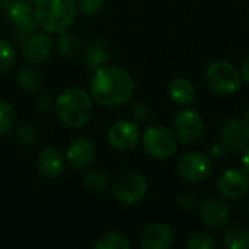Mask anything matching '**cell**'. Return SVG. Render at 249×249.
<instances>
[{
    "mask_svg": "<svg viewBox=\"0 0 249 249\" xmlns=\"http://www.w3.org/2000/svg\"><path fill=\"white\" fill-rule=\"evenodd\" d=\"M90 96L99 105L117 108L125 105L134 93V80L128 71L115 66H101L89 82Z\"/></svg>",
    "mask_w": 249,
    "mask_h": 249,
    "instance_id": "cell-1",
    "label": "cell"
},
{
    "mask_svg": "<svg viewBox=\"0 0 249 249\" xmlns=\"http://www.w3.org/2000/svg\"><path fill=\"white\" fill-rule=\"evenodd\" d=\"M55 112L58 120L71 128L85 125L93 114L92 96L80 88H69L55 99Z\"/></svg>",
    "mask_w": 249,
    "mask_h": 249,
    "instance_id": "cell-2",
    "label": "cell"
},
{
    "mask_svg": "<svg viewBox=\"0 0 249 249\" xmlns=\"http://www.w3.org/2000/svg\"><path fill=\"white\" fill-rule=\"evenodd\" d=\"M77 6L74 0H35V23L53 34H60L74 22Z\"/></svg>",
    "mask_w": 249,
    "mask_h": 249,
    "instance_id": "cell-3",
    "label": "cell"
},
{
    "mask_svg": "<svg viewBox=\"0 0 249 249\" xmlns=\"http://www.w3.org/2000/svg\"><path fill=\"white\" fill-rule=\"evenodd\" d=\"M207 86L217 95H232L242 86V76L236 66L228 60L212 61L204 73Z\"/></svg>",
    "mask_w": 249,
    "mask_h": 249,
    "instance_id": "cell-4",
    "label": "cell"
},
{
    "mask_svg": "<svg viewBox=\"0 0 249 249\" xmlns=\"http://www.w3.org/2000/svg\"><path fill=\"white\" fill-rule=\"evenodd\" d=\"M142 143L144 152L158 160L172 158L178 149V139L175 133L160 125L149 127L142 137Z\"/></svg>",
    "mask_w": 249,
    "mask_h": 249,
    "instance_id": "cell-5",
    "label": "cell"
},
{
    "mask_svg": "<svg viewBox=\"0 0 249 249\" xmlns=\"http://www.w3.org/2000/svg\"><path fill=\"white\" fill-rule=\"evenodd\" d=\"M177 171L184 181L200 184L210 178L213 172V162L201 152H187L179 156L177 162Z\"/></svg>",
    "mask_w": 249,
    "mask_h": 249,
    "instance_id": "cell-6",
    "label": "cell"
},
{
    "mask_svg": "<svg viewBox=\"0 0 249 249\" xmlns=\"http://www.w3.org/2000/svg\"><path fill=\"white\" fill-rule=\"evenodd\" d=\"M174 133L185 146H193L198 143L204 136V120L194 109H181L174 117Z\"/></svg>",
    "mask_w": 249,
    "mask_h": 249,
    "instance_id": "cell-7",
    "label": "cell"
},
{
    "mask_svg": "<svg viewBox=\"0 0 249 249\" xmlns=\"http://www.w3.org/2000/svg\"><path fill=\"white\" fill-rule=\"evenodd\" d=\"M149 184L146 178L137 172L121 175L112 185V196L124 206L139 204L147 194Z\"/></svg>",
    "mask_w": 249,
    "mask_h": 249,
    "instance_id": "cell-8",
    "label": "cell"
},
{
    "mask_svg": "<svg viewBox=\"0 0 249 249\" xmlns=\"http://www.w3.org/2000/svg\"><path fill=\"white\" fill-rule=\"evenodd\" d=\"M108 140L117 150L127 152L137 146L140 140V130L137 124L128 120L115 121L108 130Z\"/></svg>",
    "mask_w": 249,
    "mask_h": 249,
    "instance_id": "cell-9",
    "label": "cell"
},
{
    "mask_svg": "<svg viewBox=\"0 0 249 249\" xmlns=\"http://www.w3.org/2000/svg\"><path fill=\"white\" fill-rule=\"evenodd\" d=\"M216 190L229 200L242 198L249 190L247 172L241 169H229L223 172L216 182Z\"/></svg>",
    "mask_w": 249,
    "mask_h": 249,
    "instance_id": "cell-10",
    "label": "cell"
},
{
    "mask_svg": "<svg viewBox=\"0 0 249 249\" xmlns=\"http://www.w3.org/2000/svg\"><path fill=\"white\" fill-rule=\"evenodd\" d=\"M53 53V39L47 34H31L22 47L25 60L31 64H42Z\"/></svg>",
    "mask_w": 249,
    "mask_h": 249,
    "instance_id": "cell-11",
    "label": "cell"
},
{
    "mask_svg": "<svg viewBox=\"0 0 249 249\" xmlns=\"http://www.w3.org/2000/svg\"><path fill=\"white\" fill-rule=\"evenodd\" d=\"M66 159L76 171L88 169L95 160V146L89 139L79 137L73 140L66 152Z\"/></svg>",
    "mask_w": 249,
    "mask_h": 249,
    "instance_id": "cell-12",
    "label": "cell"
},
{
    "mask_svg": "<svg viewBox=\"0 0 249 249\" xmlns=\"http://www.w3.org/2000/svg\"><path fill=\"white\" fill-rule=\"evenodd\" d=\"M175 233L166 223H153L147 226L142 236L140 245L144 249H168L172 247Z\"/></svg>",
    "mask_w": 249,
    "mask_h": 249,
    "instance_id": "cell-13",
    "label": "cell"
},
{
    "mask_svg": "<svg viewBox=\"0 0 249 249\" xmlns=\"http://www.w3.org/2000/svg\"><path fill=\"white\" fill-rule=\"evenodd\" d=\"M200 217L206 226L212 229H222L231 219V209L223 200L212 198L201 204Z\"/></svg>",
    "mask_w": 249,
    "mask_h": 249,
    "instance_id": "cell-14",
    "label": "cell"
},
{
    "mask_svg": "<svg viewBox=\"0 0 249 249\" xmlns=\"http://www.w3.org/2000/svg\"><path fill=\"white\" fill-rule=\"evenodd\" d=\"M36 166L39 174L47 179H57L64 171V160L55 147H44L36 159Z\"/></svg>",
    "mask_w": 249,
    "mask_h": 249,
    "instance_id": "cell-15",
    "label": "cell"
},
{
    "mask_svg": "<svg viewBox=\"0 0 249 249\" xmlns=\"http://www.w3.org/2000/svg\"><path fill=\"white\" fill-rule=\"evenodd\" d=\"M10 22L22 32H32L35 26L34 7L26 0H16L7 7Z\"/></svg>",
    "mask_w": 249,
    "mask_h": 249,
    "instance_id": "cell-16",
    "label": "cell"
},
{
    "mask_svg": "<svg viewBox=\"0 0 249 249\" xmlns=\"http://www.w3.org/2000/svg\"><path fill=\"white\" fill-rule=\"evenodd\" d=\"M220 139L228 147H231L233 150H244L249 143L248 136L242 125V121L235 120V118L226 121L222 125Z\"/></svg>",
    "mask_w": 249,
    "mask_h": 249,
    "instance_id": "cell-17",
    "label": "cell"
},
{
    "mask_svg": "<svg viewBox=\"0 0 249 249\" xmlns=\"http://www.w3.org/2000/svg\"><path fill=\"white\" fill-rule=\"evenodd\" d=\"M168 95L175 104L187 107L196 101V88L188 79L177 77L169 83Z\"/></svg>",
    "mask_w": 249,
    "mask_h": 249,
    "instance_id": "cell-18",
    "label": "cell"
},
{
    "mask_svg": "<svg viewBox=\"0 0 249 249\" xmlns=\"http://www.w3.org/2000/svg\"><path fill=\"white\" fill-rule=\"evenodd\" d=\"M223 245L229 249L249 248V229L242 225H232L223 232Z\"/></svg>",
    "mask_w": 249,
    "mask_h": 249,
    "instance_id": "cell-19",
    "label": "cell"
},
{
    "mask_svg": "<svg viewBox=\"0 0 249 249\" xmlns=\"http://www.w3.org/2000/svg\"><path fill=\"white\" fill-rule=\"evenodd\" d=\"M16 80L19 83V86L28 92H36L42 88V77L41 74L31 69V67H25V69H20L16 74Z\"/></svg>",
    "mask_w": 249,
    "mask_h": 249,
    "instance_id": "cell-20",
    "label": "cell"
},
{
    "mask_svg": "<svg viewBox=\"0 0 249 249\" xmlns=\"http://www.w3.org/2000/svg\"><path fill=\"white\" fill-rule=\"evenodd\" d=\"M57 48L63 55L73 57L80 50V39L74 32L66 29L63 32H60V35L57 38Z\"/></svg>",
    "mask_w": 249,
    "mask_h": 249,
    "instance_id": "cell-21",
    "label": "cell"
},
{
    "mask_svg": "<svg viewBox=\"0 0 249 249\" xmlns=\"http://www.w3.org/2000/svg\"><path fill=\"white\" fill-rule=\"evenodd\" d=\"M93 247L95 249H130L131 244L125 235L118 232H109L101 236Z\"/></svg>",
    "mask_w": 249,
    "mask_h": 249,
    "instance_id": "cell-22",
    "label": "cell"
},
{
    "mask_svg": "<svg viewBox=\"0 0 249 249\" xmlns=\"http://www.w3.org/2000/svg\"><path fill=\"white\" fill-rule=\"evenodd\" d=\"M108 177L101 171H90L83 178V187L90 194H102L107 190Z\"/></svg>",
    "mask_w": 249,
    "mask_h": 249,
    "instance_id": "cell-23",
    "label": "cell"
},
{
    "mask_svg": "<svg viewBox=\"0 0 249 249\" xmlns=\"http://www.w3.org/2000/svg\"><path fill=\"white\" fill-rule=\"evenodd\" d=\"M216 245V236L207 231H198L193 233L187 241V247L190 249H213Z\"/></svg>",
    "mask_w": 249,
    "mask_h": 249,
    "instance_id": "cell-24",
    "label": "cell"
},
{
    "mask_svg": "<svg viewBox=\"0 0 249 249\" xmlns=\"http://www.w3.org/2000/svg\"><path fill=\"white\" fill-rule=\"evenodd\" d=\"M15 121H16L15 108L9 102L0 99V136L10 133L12 128L15 127Z\"/></svg>",
    "mask_w": 249,
    "mask_h": 249,
    "instance_id": "cell-25",
    "label": "cell"
},
{
    "mask_svg": "<svg viewBox=\"0 0 249 249\" xmlns=\"http://www.w3.org/2000/svg\"><path fill=\"white\" fill-rule=\"evenodd\" d=\"M105 60H107V51L101 44L89 45V48L86 50V54H85V63L89 69H98V67L104 66Z\"/></svg>",
    "mask_w": 249,
    "mask_h": 249,
    "instance_id": "cell-26",
    "label": "cell"
},
{
    "mask_svg": "<svg viewBox=\"0 0 249 249\" xmlns=\"http://www.w3.org/2000/svg\"><path fill=\"white\" fill-rule=\"evenodd\" d=\"M15 64V50L12 44L0 38V71H7Z\"/></svg>",
    "mask_w": 249,
    "mask_h": 249,
    "instance_id": "cell-27",
    "label": "cell"
},
{
    "mask_svg": "<svg viewBox=\"0 0 249 249\" xmlns=\"http://www.w3.org/2000/svg\"><path fill=\"white\" fill-rule=\"evenodd\" d=\"M16 140L22 146H34L38 142V131L31 125H22L15 133Z\"/></svg>",
    "mask_w": 249,
    "mask_h": 249,
    "instance_id": "cell-28",
    "label": "cell"
},
{
    "mask_svg": "<svg viewBox=\"0 0 249 249\" xmlns=\"http://www.w3.org/2000/svg\"><path fill=\"white\" fill-rule=\"evenodd\" d=\"M128 114L136 121H146L150 117V109L143 102H131L128 105Z\"/></svg>",
    "mask_w": 249,
    "mask_h": 249,
    "instance_id": "cell-29",
    "label": "cell"
},
{
    "mask_svg": "<svg viewBox=\"0 0 249 249\" xmlns=\"http://www.w3.org/2000/svg\"><path fill=\"white\" fill-rule=\"evenodd\" d=\"M104 3H105V0H77L76 6L85 15H93L102 9Z\"/></svg>",
    "mask_w": 249,
    "mask_h": 249,
    "instance_id": "cell-30",
    "label": "cell"
},
{
    "mask_svg": "<svg viewBox=\"0 0 249 249\" xmlns=\"http://www.w3.org/2000/svg\"><path fill=\"white\" fill-rule=\"evenodd\" d=\"M178 204H179V207H182L184 210H194V209L198 206V198H197V196L193 194V193H185V194L179 196Z\"/></svg>",
    "mask_w": 249,
    "mask_h": 249,
    "instance_id": "cell-31",
    "label": "cell"
},
{
    "mask_svg": "<svg viewBox=\"0 0 249 249\" xmlns=\"http://www.w3.org/2000/svg\"><path fill=\"white\" fill-rule=\"evenodd\" d=\"M55 104V101L51 98V95H41L38 96L36 99V107L41 109V111H48L50 108H53Z\"/></svg>",
    "mask_w": 249,
    "mask_h": 249,
    "instance_id": "cell-32",
    "label": "cell"
},
{
    "mask_svg": "<svg viewBox=\"0 0 249 249\" xmlns=\"http://www.w3.org/2000/svg\"><path fill=\"white\" fill-rule=\"evenodd\" d=\"M228 150H229V147L223 142H220V143H214L212 146V150L210 152H212V156H214L217 159H222L223 156H226Z\"/></svg>",
    "mask_w": 249,
    "mask_h": 249,
    "instance_id": "cell-33",
    "label": "cell"
},
{
    "mask_svg": "<svg viewBox=\"0 0 249 249\" xmlns=\"http://www.w3.org/2000/svg\"><path fill=\"white\" fill-rule=\"evenodd\" d=\"M241 76H242V80L249 83V55L244 58L242 64H241Z\"/></svg>",
    "mask_w": 249,
    "mask_h": 249,
    "instance_id": "cell-34",
    "label": "cell"
},
{
    "mask_svg": "<svg viewBox=\"0 0 249 249\" xmlns=\"http://www.w3.org/2000/svg\"><path fill=\"white\" fill-rule=\"evenodd\" d=\"M245 152H244V155H242V168H244V171L249 174V147L247 146L245 149H244Z\"/></svg>",
    "mask_w": 249,
    "mask_h": 249,
    "instance_id": "cell-35",
    "label": "cell"
},
{
    "mask_svg": "<svg viewBox=\"0 0 249 249\" xmlns=\"http://www.w3.org/2000/svg\"><path fill=\"white\" fill-rule=\"evenodd\" d=\"M242 125H244V130H245V133H247V136H248V140H249V109L247 111V114L244 115Z\"/></svg>",
    "mask_w": 249,
    "mask_h": 249,
    "instance_id": "cell-36",
    "label": "cell"
},
{
    "mask_svg": "<svg viewBox=\"0 0 249 249\" xmlns=\"http://www.w3.org/2000/svg\"><path fill=\"white\" fill-rule=\"evenodd\" d=\"M248 213H249V207H248Z\"/></svg>",
    "mask_w": 249,
    "mask_h": 249,
    "instance_id": "cell-37",
    "label": "cell"
}]
</instances>
